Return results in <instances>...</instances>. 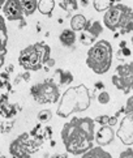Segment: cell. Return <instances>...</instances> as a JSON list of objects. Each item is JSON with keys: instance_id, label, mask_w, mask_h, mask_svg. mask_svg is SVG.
<instances>
[{"instance_id": "cell-23", "label": "cell", "mask_w": 133, "mask_h": 158, "mask_svg": "<svg viewBox=\"0 0 133 158\" xmlns=\"http://www.w3.org/2000/svg\"><path fill=\"white\" fill-rule=\"evenodd\" d=\"M51 118H52L51 110H42V111H39V114L37 115V119L39 123H47L51 120Z\"/></svg>"}, {"instance_id": "cell-19", "label": "cell", "mask_w": 133, "mask_h": 158, "mask_svg": "<svg viewBox=\"0 0 133 158\" xmlns=\"http://www.w3.org/2000/svg\"><path fill=\"white\" fill-rule=\"evenodd\" d=\"M7 42H8V31L5 27V20L0 15V50H7Z\"/></svg>"}, {"instance_id": "cell-3", "label": "cell", "mask_w": 133, "mask_h": 158, "mask_svg": "<svg viewBox=\"0 0 133 158\" xmlns=\"http://www.w3.org/2000/svg\"><path fill=\"white\" fill-rule=\"evenodd\" d=\"M91 103V95L89 89L81 84L77 86H69L60 97L56 114L60 118H68L75 112L86 111Z\"/></svg>"}, {"instance_id": "cell-15", "label": "cell", "mask_w": 133, "mask_h": 158, "mask_svg": "<svg viewBox=\"0 0 133 158\" xmlns=\"http://www.w3.org/2000/svg\"><path fill=\"white\" fill-rule=\"evenodd\" d=\"M76 33L72 29H64L59 35V41L60 43L65 47H73V44L76 42Z\"/></svg>"}, {"instance_id": "cell-26", "label": "cell", "mask_w": 133, "mask_h": 158, "mask_svg": "<svg viewBox=\"0 0 133 158\" xmlns=\"http://www.w3.org/2000/svg\"><path fill=\"white\" fill-rule=\"evenodd\" d=\"M13 128V122H4L0 126V132L2 133H8L10 132V129Z\"/></svg>"}, {"instance_id": "cell-37", "label": "cell", "mask_w": 133, "mask_h": 158, "mask_svg": "<svg viewBox=\"0 0 133 158\" xmlns=\"http://www.w3.org/2000/svg\"><path fill=\"white\" fill-rule=\"evenodd\" d=\"M120 2V0H115V3H119Z\"/></svg>"}, {"instance_id": "cell-12", "label": "cell", "mask_w": 133, "mask_h": 158, "mask_svg": "<svg viewBox=\"0 0 133 158\" xmlns=\"http://www.w3.org/2000/svg\"><path fill=\"white\" fill-rule=\"evenodd\" d=\"M115 139V131L114 127L110 126H101V128L94 133V141L98 144V146H106L111 144Z\"/></svg>"}, {"instance_id": "cell-32", "label": "cell", "mask_w": 133, "mask_h": 158, "mask_svg": "<svg viewBox=\"0 0 133 158\" xmlns=\"http://www.w3.org/2000/svg\"><path fill=\"white\" fill-rule=\"evenodd\" d=\"M7 52V50H0V67L3 65V61H4V55Z\"/></svg>"}, {"instance_id": "cell-1", "label": "cell", "mask_w": 133, "mask_h": 158, "mask_svg": "<svg viewBox=\"0 0 133 158\" xmlns=\"http://www.w3.org/2000/svg\"><path fill=\"white\" fill-rule=\"evenodd\" d=\"M94 119L91 118H72L62 129V140L68 153L79 156L93 148Z\"/></svg>"}, {"instance_id": "cell-25", "label": "cell", "mask_w": 133, "mask_h": 158, "mask_svg": "<svg viewBox=\"0 0 133 158\" xmlns=\"http://www.w3.org/2000/svg\"><path fill=\"white\" fill-rule=\"evenodd\" d=\"M116 56H118L119 60H124L125 58H129V56H131V50H129V47H123V48H120L119 52L116 54Z\"/></svg>"}, {"instance_id": "cell-22", "label": "cell", "mask_w": 133, "mask_h": 158, "mask_svg": "<svg viewBox=\"0 0 133 158\" xmlns=\"http://www.w3.org/2000/svg\"><path fill=\"white\" fill-rule=\"evenodd\" d=\"M60 7L66 12H71V10H76L79 8V3H77V0H63L60 3Z\"/></svg>"}, {"instance_id": "cell-27", "label": "cell", "mask_w": 133, "mask_h": 158, "mask_svg": "<svg viewBox=\"0 0 133 158\" xmlns=\"http://www.w3.org/2000/svg\"><path fill=\"white\" fill-rule=\"evenodd\" d=\"M108 118L107 115H102V116H98L94 119V123H98V124H101V126H107V123H108Z\"/></svg>"}, {"instance_id": "cell-20", "label": "cell", "mask_w": 133, "mask_h": 158, "mask_svg": "<svg viewBox=\"0 0 133 158\" xmlns=\"http://www.w3.org/2000/svg\"><path fill=\"white\" fill-rule=\"evenodd\" d=\"M38 0H22V9H24V16H30L37 10Z\"/></svg>"}, {"instance_id": "cell-21", "label": "cell", "mask_w": 133, "mask_h": 158, "mask_svg": "<svg viewBox=\"0 0 133 158\" xmlns=\"http://www.w3.org/2000/svg\"><path fill=\"white\" fill-rule=\"evenodd\" d=\"M114 4L115 0H93V5L97 12H104Z\"/></svg>"}, {"instance_id": "cell-2", "label": "cell", "mask_w": 133, "mask_h": 158, "mask_svg": "<svg viewBox=\"0 0 133 158\" xmlns=\"http://www.w3.org/2000/svg\"><path fill=\"white\" fill-rule=\"evenodd\" d=\"M51 136V127H41L38 124L33 131L22 133L9 145V153L14 158H30V154L35 153Z\"/></svg>"}, {"instance_id": "cell-13", "label": "cell", "mask_w": 133, "mask_h": 158, "mask_svg": "<svg viewBox=\"0 0 133 158\" xmlns=\"http://www.w3.org/2000/svg\"><path fill=\"white\" fill-rule=\"evenodd\" d=\"M16 114H17L16 106L8 102L7 94H3L2 97H0V115L7 118V119H10V118H13Z\"/></svg>"}, {"instance_id": "cell-7", "label": "cell", "mask_w": 133, "mask_h": 158, "mask_svg": "<svg viewBox=\"0 0 133 158\" xmlns=\"http://www.w3.org/2000/svg\"><path fill=\"white\" fill-rule=\"evenodd\" d=\"M30 94L39 105L55 103V102H58L60 98L59 86L52 80H50V78L43 82L35 84L34 86H31Z\"/></svg>"}, {"instance_id": "cell-10", "label": "cell", "mask_w": 133, "mask_h": 158, "mask_svg": "<svg viewBox=\"0 0 133 158\" xmlns=\"http://www.w3.org/2000/svg\"><path fill=\"white\" fill-rule=\"evenodd\" d=\"M116 136L124 145L133 144V114H125L120 122L119 129L116 131Z\"/></svg>"}, {"instance_id": "cell-4", "label": "cell", "mask_w": 133, "mask_h": 158, "mask_svg": "<svg viewBox=\"0 0 133 158\" xmlns=\"http://www.w3.org/2000/svg\"><path fill=\"white\" fill-rule=\"evenodd\" d=\"M103 24L111 31L120 30V34H128L133 30V9L128 5L115 3L104 10Z\"/></svg>"}, {"instance_id": "cell-6", "label": "cell", "mask_w": 133, "mask_h": 158, "mask_svg": "<svg viewBox=\"0 0 133 158\" xmlns=\"http://www.w3.org/2000/svg\"><path fill=\"white\" fill-rule=\"evenodd\" d=\"M50 46L44 42H38L25 47L20 52V65L26 71H38L43 68L46 60L50 58Z\"/></svg>"}, {"instance_id": "cell-8", "label": "cell", "mask_w": 133, "mask_h": 158, "mask_svg": "<svg viewBox=\"0 0 133 158\" xmlns=\"http://www.w3.org/2000/svg\"><path fill=\"white\" fill-rule=\"evenodd\" d=\"M112 84L119 90L129 93L133 85V64H120L112 76Z\"/></svg>"}, {"instance_id": "cell-5", "label": "cell", "mask_w": 133, "mask_h": 158, "mask_svg": "<svg viewBox=\"0 0 133 158\" xmlns=\"http://www.w3.org/2000/svg\"><path fill=\"white\" fill-rule=\"evenodd\" d=\"M112 46L108 41H98L89 48L86 64L94 73L104 75L112 65Z\"/></svg>"}, {"instance_id": "cell-31", "label": "cell", "mask_w": 133, "mask_h": 158, "mask_svg": "<svg viewBox=\"0 0 133 158\" xmlns=\"http://www.w3.org/2000/svg\"><path fill=\"white\" fill-rule=\"evenodd\" d=\"M50 158H68V154H66V153H55L54 156H51Z\"/></svg>"}, {"instance_id": "cell-9", "label": "cell", "mask_w": 133, "mask_h": 158, "mask_svg": "<svg viewBox=\"0 0 133 158\" xmlns=\"http://www.w3.org/2000/svg\"><path fill=\"white\" fill-rule=\"evenodd\" d=\"M103 30L102 24L99 21H87V24L85 26L84 30L80 31V42L85 46H91L95 42V39L101 35V33Z\"/></svg>"}, {"instance_id": "cell-36", "label": "cell", "mask_w": 133, "mask_h": 158, "mask_svg": "<svg viewBox=\"0 0 133 158\" xmlns=\"http://www.w3.org/2000/svg\"><path fill=\"white\" fill-rule=\"evenodd\" d=\"M5 3V0H0V7H2V5Z\"/></svg>"}, {"instance_id": "cell-33", "label": "cell", "mask_w": 133, "mask_h": 158, "mask_svg": "<svg viewBox=\"0 0 133 158\" xmlns=\"http://www.w3.org/2000/svg\"><path fill=\"white\" fill-rule=\"evenodd\" d=\"M95 90H104V84L103 82H97L95 84Z\"/></svg>"}, {"instance_id": "cell-11", "label": "cell", "mask_w": 133, "mask_h": 158, "mask_svg": "<svg viewBox=\"0 0 133 158\" xmlns=\"http://www.w3.org/2000/svg\"><path fill=\"white\" fill-rule=\"evenodd\" d=\"M4 17L8 21H20L24 20V9H22V0H5L2 5Z\"/></svg>"}, {"instance_id": "cell-35", "label": "cell", "mask_w": 133, "mask_h": 158, "mask_svg": "<svg viewBox=\"0 0 133 158\" xmlns=\"http://www.w3.org/2000/svg\"><path fill=\"white\" fill-rule=\"evenodd\" d=\"M87 4H89L87 0H81V7H86Z\"/></svg>"}, {"instance_id": "cell-17", "label": "cell", "mask_w": 133, "mask_h": 158, "mask_svg": "<svg viewBox=\"0 0 133 158\" xmlns=\"http://www.w3.org/2000/svg\"><path fill=\"white\" fill-rule=\"evenodd\" d=\"M81 158H112V157L102 146H95V148H91L87 152H85Z\"/></svg>"}, {"instance_id": "cell-24", "label": "cell", "mask_w": 133, "mask_h": 158, "mask_svg": "<svg viewBox=\"0 0 133 158\" xmlns=\"http://www.w3.org/2000/svg\"><path fill=\"white\" fill-rule=\"evenodd\" d=\"M110 99H111V97L106 90H101V93L98 94V102L101 105H107L110 102Z\"/></svg>"}, {"instance_id": "cell-34", "label": "cell", "mask_w": 133, "mask_h": 158, "mask_svg": "<svg viewBox=\"0 0 133 158\" xmlns=\"http://www.w3.org/2000/svg\"><path fill=\"white\" fill-rule=\"evenodd\" d=\"M21 78H24L25 81H29L30 80V73L26 72V73H24V75H21Z\"/></svg>"}, {"instance_id": "cell-14", "label": "cell", "mask_w": 133, "mask_h": 158, "mask_svg": "<svg viewBox=\"0 0 133 158\" xmlns=\"http://www.w3.org/2000/svg\"><path fill=\"white\" fill-rule=\"evenodd\" d=\"M51 80L56 84V85L60 88V86H65L71 84L73 81V75L69 72V71H64V69H56L55 71V75Z\"/></svg>"}, {"instance_id": "cell-29", "label": "cell", "mask_w": 133, "mask_h": 158, "mask_svg": "<svg viewBox=\"0 0 133 158\" xmlns=\"http://www.w3.org/2000/svg\"><path fill=\"white\" fill-rule=\"evenodd\" d=\"M133 97H129L128 99V103H127V106H124V110H125V114H132L133 112Z\"/></svg>"}, {"instance_id": "cell-28", "label": "cell", "mask_w": 133, "mask_h": 158, "mask_svg": "<svg viewBox=\"0 0 133 158\" xmlns=\"http://www.w3.org/2000/svg\"><path fill=\"white\" fill-rule=\"evenodd\" d=\"M119 158H133V149L132 148H128L127 150L121 152Z\"/></svg>"}, {"instance_id": "cell-30", "label": "cell", "mask_w": 133, "mask_h": 158, "mask_svg": "<svg viewBox=\"0 0 133 158\" xmlns=\"http://www.w3.org/2000/svg\"><path fill=\"white\" fill-rule=\"evenodd\" d=\"M118 120H119V118L116 116V115L110 116V118H108V123H107V126L114 127V126H116V124H118Z\"/></svg>"}, {"instance_id": "cell-16", "label": "cell", "mask_w": 133, "mask_h": 158, "mask_svg": "<svg viewBox=\"0 0 133 158\" xmlns=\"http://www.w3.org/2000/svg\"><path fill=\"white\" fill-rule=\"evenodd\" d=\"M86 24H87V20H86L85 16L81 15V13H77L71 19V29L73 30L75 33L76 31L80 33L81 30H84Z\"/></svg>"}, {"instance_id": "cell-18", "label": "cell", "mask_w": 133, "mask_h": 158, "mask_svg": "<svg viewBox=\"0 0 133 158\" xmlns=\"http://www.w3.org/2000/svg\"><path fill=\"white\" fill-rule=\"evenodd\" d=\"M55 8V0H38L37 9L44 16H50Z\"/></svg>"}]
</instances>
